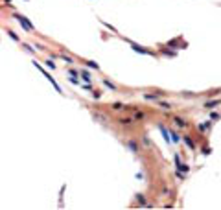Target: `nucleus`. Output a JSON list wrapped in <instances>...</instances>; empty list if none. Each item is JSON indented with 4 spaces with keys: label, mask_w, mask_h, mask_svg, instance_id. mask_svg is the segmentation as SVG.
Listing matches in <instances>:
<instances>
[{
    "label": "nucleus",
    "mask_w": 221,
    "mask_h": 210,
    "mask_svg": "<svg viewBox=\"0 0 221 210\" xmlns=\"http://www.w3.org/2000/svg\"><path fill=\"white\" fill-rule=\"evenodd\" d=\"M210 151H212L210 148H203V155H210Z\"/></svg>",
    "instance_id": "nucleus-27"
},
{
    "label": "nucleus",
    "mask_w": 221,
    "mask_h": 210,
    "mask_svg": "<svg viewBox=\"0 0 221 210\" xmlns=\"http://www.w3.org/2000/svg\"><path fill=\"white\" fill-rule=\"evenodd\" d=\"M68 74H70L72 78H78V76H81V72H79V70H76V68H70V70H68Z\"/></svg>",
    "instance_id": "nucleus-20"
},
{
    "label": "nucleus",
    "mask_w": 221,
    "mask_h": 210,
    "mask_svg": "<svg viewBox=\"0 0 221 210\" xmlns=\"http://www.w3.org/2000/svg\"><path fill=\"white\" fill-rule=\"evenodd\" d=\"M159 96H160V94H148V92H146V94H144V100H148V102H153V103H155V102H159V100H160Z\"/></svg>",
    "instance_id": "nucleus-10"
},
{
    "label": "nucleus",
    "mask_w": 221,
    "mask_h": 210,
    "mask_svg": "<svg viewBox=\"0 0 221 210\" xmlns=\"http://www.w3.org/2000/svg\"><path fill=\"white\" fill-rule=\"evenodd\" d=\"M13 19H17V21L21 22V26L26 30V32H32V30H33V24L30 22L28 19L24 17V15H21V13H13Z\"/></svg>",
    "instance_id": "nucleus-3"
},
{
    "label": "nucleus",
    "mask_w": 221,
    "mask_h": 210,
    "mask_svg": "<svg viewBox=\"0 0 221 210\" xmlns=\"http://www.w3.org/2000/svg\"><path fill=\"white\" fill-rule=\"evenodd\" d=\"M22 46H24V48H26V50H28V52H32V54L35 52V48H32V46H30V44H26V43H22Z\"/></svg>",
    "instance_id": "nucleus-26"
},
{
    "label": "nucleus",
    "mask_w": 221,
    "mask_h": 210,
    "mask_svg": "<svg viewBox=\"0 0 221 210\" xmlns=\"http://www.w3.org/2000/svg\"><path fill=\"white\" fill-rule=\"evenodd\" d=\"M6 32H8V35H9V37H11V39H13V41H15V43H21V39H19V35H17V33H15V32H13V30H9V28H6Z\"/></svg>",
    "instance_id": "nucleus-13"
},
{
    "label": "nucleus",
    "mask_w": 221,
    "mask_h": 210,
    "mask_svg": "<svg viewBox=\"0 0 221 210\" xmlns=\"http://www.w3.org/2000/svg\"><path fill=\"white\" fill-rule=\"evenodd\" d=\"M218 105H221V100H219V98H218V100H208V102H205L203 107H205V109H216Z\"/></svg>",
    "instance_id": "nucleus-6"
},
{
    "label": "nucleus",
    "mask_w": 221,
    "mask_h": 210,
    "mask_svg": "<svg viewBox=\"0 0 221 210\" xmlns=\"http://www.w3.org/2000/svg\"><path fill=\"white\" fill-rule=\"evenodd\" d=\"M210 120H212V122H218V120H221V114L212 111V113H210Z\"/></svg>",
    "instance_id": "nucleus-18"
},
{
    "label": "nucleus",
    "mask_w": 221,
    "mask_h": 210,
    "mask_svg": "<svg viewBox=\"0 0 221 210\" xmlns=\"http://www.w3.org/2000/svg\"><path fill=\"white\" fill-rule=\"evenodd\" d=\"M172 118H173V122H175V126H177V127H181V129H188L190 127V122L186 118L179 116V114H172Z\"/></svg>",
    "instance_id": "nucleus-4"
},
{
    "label": "nucleus",
    "mask_w": 221,
    "mask_h": 210,
    "mask_svg": "<svg viewBox=\"0 0 221 210\" xmlns=\"http://www.w3.org/2000/svg\"><path fill=\"white\" fill-rule=\"evenodd\" d=\"M81 61L87 65L89 68H92V70H100V65L96 63V61H89V59H81Z\"/></svg>",
    "instance_id": "nucleus-9"
},
{
    "label": "nucleus",
    "mask_w": 221,
    "mask_h": 210,
    "mask_svg": "<svg viewBox=\"0 0 221 210\" xmlns=\"http://www.w3.org/2000/svg\"><path fill=\"white\" fill-rule=\"evenodd\" d=\"M113 109H118V111H120V109H127V107H125L124 103H120V102H114L113 103Z\"/></svg>",
    "instance_id": "nucleus-22"
},
{
    "label": "nucleus",
    "mask_w": 221,
    "mask_h": 210,
    "mask_svg": "<svg viewBox=\"0 0 221 210\" xmlns=\"http://www.w3.org/2000/svg\"><path fill=\"white\" fill-rule=\"evenodd\" d=\"M103 85H105V87H107L109 89V91H116V85H114L113 81H109V79H103V81H102Z\"/></svg>",
    "instance_id": "nucleus-15"
},
{
    "label": "nucleus",
    "mask_w": 221,
    "mask_h": 210,
    "mask_svg": "<svg viewBox=\"0 0 221 210\" xmlns=\"http://www.w3.org/2000/svg\"><path fill=\"white\" fill-rule=\"evenodd\" d=\"M179 41H183V37H177V39H172V41H168V43H166V46H168V48H175Z\"/></svg>",
    "instance_id": "nucleus-14"
},
{
    "label": "nucleus",
    "mask_w": 221,
    "mask_h": 210,
    "mask_svg": "<svg viewBox=\"0 0 221 210\" xmlns=\"http://www.w3.org/2000/svg\"><path fill=\"white\" fill-rule=\"evenodd\" d=\"M81 78H83L85 83H90V79H92V76H90L89 70H81Z\"/></svg>",
    "instance_id": "nucleus-12"
},
{
    "label": "nucleus",
    "mask_w": 221,
    "mask_h": 210,
    "mask_svg": "<svg viewBox=\"0 0 221 210\" xmlns=\"http://www.w3.org/2000/svg\"><path fill=\"white\" fill-rule=\"evenodd\" d=\"M32 63L35 65V67H37V70H39V72H41V74H43V76H44V78H46V79H48V81H50V83H52V87L55 89V92H59V94H63V89H61V87H59V85H57V81H55V79H54V76H52V74H50V72H48V70H44V68L41 67V65H39L37 61H35V59H33V61H32Z\"/></svg>",
    "instance_id": "nucleus-1"
},
{
    "label": "nucleus",
    "mask_w": 221,
    "mask_h": 210,
    "mask_svg": "<svg viewBox=\"0 0 221 210\" xmlns=\"http://www.w3.org/2000/svg\"><path fill=\"white\" fill-rule=\"evenodd\" d=\"M81 89H83V91H89V92H92V91H94V87H92L90 83H85V85H81Z\"/></svg>",
    "instance_id": "nucleus-24"
},
{
    "label": "nucleus",
    "mask_w": 221,
    "mask_h": 210,
    "mask_svg": "<svg viewBox=\"0 0 221 210\" xmlns=\"http://www.w3.org/2000/svg\"><path fill=\"white\" fill-rule=\"evenodd\" d=\"M144 118H146L144 113H135V114H133V120H144Z\"/></svg>",
    "instance_id": "nucleus-23"
},
{
    "label": "nucleus",
    "mask_w": 221,
    "mask_h": 210,
    "mask_svg": "<svg viewBox=\"0 0 221 210\" xmlns=\"http://www.w3.org/2000/svg\"><path fill=\"white\" fill-rule=\"evenodd\" d=\"M4 2H8V4H9V2H11V0H4Z\"/></svg>",
    "instance_id": "nucleus-29"
},
{
    "label": "nucleus",
    "mask_w": 221,
    "mask_h": 210,
    "mask_svg": "<svg viewBox=\"0 0 221 210\" xmlns=\"http://www.w3.org/2000/svg\"><path fill=\"white\" fill-rule=\"evenodd\" d=\"M183 142L186 144V148L190 149V151H195V149H197V146H195V142H194V140L188 137V135H183Z\"/></svg>",
    "instance_id": "nucleus-5"
},
{
    "label": "nucleus",
    "mask_w": 221,
    "mask_h": 210,
    "mask_svg": "<svg viewBox=\"0 0 221 210\" xmlns=\"http://www.w3.org/2000/svg\"><path fill=\"white\" fill-rule=\"evenodd\" d=\"M160 56H164V57H175V56H177V50H166V48H162V50H160Z\"/></svg>",
    "instance_id": "nucleus-8"
},
{
    "label": "nucleus",
    "mask_w": 221,
    "mask_h": 210,
    "mask_svg": "<svg viewBox=\"0 0 221 210\" xmlns=\"http://www.w3.org/2000/svg\"><path fill=\"white\" fill-rule=\"evenodd\" d=\"M159 129H160V133H162V137H164V140L170 144V135H168V129L166 127H162V126H159Z\"/></svg>",
    "instance_id": "nucleus-16"
},
{
    "label": "nucleus",
    "mask_w": 221,
    "mask_h": 210,
    "mask_svg": "<svg viewBox=\"0 0 221 210\" xmlns=\"http://www.w3.org/2000/svg\"><path fill=\"white\" fill-rule=\"evenodd\" d=\"M155 105H159V107H162V109H166V111H170V109L173 107L172 103H168V102H164V100H159V102H155Z\"/></svg>",
    "instance_id": "nucleus-11"
},
{
    "label": "nucleus",
    "mask_w": 221,
    "mask_h": 210,
    "mask_svg": "<svg viewBox=\"0 0 221 210\" xmlns=\"http://www.w3.org/2000/svg\"><path fill=\"white\" fill-rule=\"evenodd\" d=\"M124 41L131 44V48H133L137 54H140V56H153V57H155V52H151V50H148V48H144V46H138V44L135 43V41H131V39H125V37H124Z\"/></svg>",
    "instance_id": "nucleus-2"
},
{
    "label": "nucleus",
    "mask_w": 221,
    "mask_h": 210,
    "mask_svg": "<svg viewBox=\"0 0 221 210\" xmlns=\"http://www.w3.org/2000/svg\"><path fill=\"white\" fill-rule=\"evenodd\" d=\"M92 96H94V98H96V100H98V98H100V96H102V94H100V92H98V91H92Z\"/></svg>",
    "instance_id": "nucleus-28"
},
{
    "label": "nucleus",
    "mask_w": 221,
    "mask_h": 210,
    "mask_svg": "<svg viewBox=\"0 0 221 210\" xmlns=\"http://www.w3.org/2000/svg\"><path fill=\"white\" fill-rule=\"evenodd\" d=\"M59 59H63V61H65V63H68V65H70V63H74V59L70 57V56H67V54H63V56H59Z\"/></svg>",
    "instance_id": "nucleus-19"
},
{
    "label": "nucleus",
    "mask_w": 221,
    "mask_h": 210,
    "mask_svg": "<svg viewBox=\"0 0 221 210\" xmlns=\"http://www.w3.org/2000/svg\"><path fill=\"white\" fill-rule=\"evenodd\" d=\"M125 146H127V149L129 151H133V153H138L140 151V148H138V144L135 142V140H129L127 144H125Z\"/></svg>",
    "instance_id": "nucleus-7"
},
{
    "label": "nucleus",
    "mask_w": 221,
    "mask_h": 210,
    "mask_svg": "<svg viewBox=\"0 0 221 210\" xmlns=\"http://www.w3.org/2000/svg\"><path fill=\"white\" fill-rule=\"evenodd\" d=\"M102 24H103V26H105V28H107V30H110V32H113V33H118V30H116V28H114V26H113V24H109V22H105V21H102Z\"/></svg>",
    "instance_id": "nucleus-17"
},
{
    "label": "nucleus",
    "mask_w": 221,
    "mask_h": 210,
    "mask_svg": "<svg viewBox=\"0 0 221 210\" xmlns=\"http://www.w3.org/2000/svg\"><path fill=\"white\" fill-rule=\"evenodd\" d=\"M199 129H201V133H207L210 129V124H199Z\"/></svg>",
    "instance_id": "nucleus-21"
},
{
    "label": "nucleus",
    "mask_w": 221,
    "mask_h": 210,
    "mask_svg": "<svg viewBox=\"0 0 221 210\" xmlns=\"http://www.w3.org/2000/svg\"><path fill=\"white\" fill-rule=\"evenodd\" d=\"M46 67H48V68H52V70H55V63L52 61V59H46Z\"/></svg>",
    "instance_id": "nucleus-25"
}]
</instances>
